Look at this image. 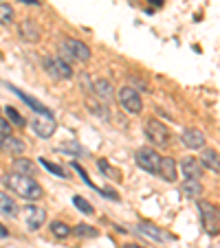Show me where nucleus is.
Segmentation results:
<instances>
[{"label": "nucleus", "instance_id": "f257e3e1", "mask_svg": "<svg viewBox=\"0 0 220 248\" xmlns=\"http://www.w3.org/2000/svg\"><path fill=\"white\" fill-rule=\"evenodd\" d=\"M5 187L9 191H14L16 196H20L22 200H29V202H35L40 198H44V189L40 187L31 176H20V173H7L5 178H2Z\"/></svg>", "mask_w": 220, "mask_h": 248}, {"label": "nucleus", "instance_id": "f03ea898", "mask_svg": "<svg viewBox=\"0 0 220 248\" xmlns=\"http://www.w3.org/2000/svg\"><path fill=\"white\" fill-rule=\"evenodd\" d=\"M198 209H201V220H203V229L207 231V235L216 237L220 233V209L211 202L203 200L198 202Z\"/></svg>", "mask_w": 220, "mask_h": 248}, {"label": "nucleus", "instance_id": "7ed1b4c3", "mask_svg": "<svg viewBox=\"0 0 220 248\" xmlns=\"http://www.w3.org/2000/svg\"><path fill=\"white\" fill-rule=\"evenodd\" d=\"M62 60L68 62V60H75V62H88L90 60V48L86 46L84 42H80V40L75 38H66L64 42H62Z\"/></svg>", "mask_w": 220, "mask_h": 248}, {"label": "nucleus", "instance_id": "20e7f679", "mask_svg": "<svg viewBox=\"0 0 220 248\" xmlns=\"http://www.w3.org/2000/svg\"><path fill=\"white\" fill-rule=\"evenodd\" d=\"M44 70L49 73V77L53 79H70L73 77V68L68 62H64L57 55H49L44 57Z\"/></svg>", "mask_w": 220, "mask_h": 248}, {"label": "nucleus", "instance_id": "39448f33", "mask_svg": "<svg viewBox=\"0 0 220 248\" xmlns=\"http://www.w3.org/2000/svg\"><path fill=\"white\" fill-rule=\"evenodd\" d=\"M145 136L150 139V143L152 145H156V147H165V145H169V130H168V125H163L161 121H148L145 123Z\"/></svg>", "mask_w": 220, "mask_h": 248}, {"label": "nucleus", "instance_id": "423d86ee", "mask_svg": "<svg viewBox=\"0 0 220 248\" xmlns=\"http://www.w3.org/2000/svg\"><path fill=\"white\" fill-rule=\"evenodd\" d=\"M119 101H121V106L126 108V112H130V114H139L141 110H143V101H141L139 93H136L135 88H130V86L119 90Z\"/></svg>", "mask_w": 220, "mask_h": 248}, {"label": "nucleus", "instance_id": "0eeeda50", "mask_svg": "<svg viewBox=\"0 0 220 248\" xmlns=\"http://www.w3.org/2000/svg\"><path fill=\"white\" fill-rule=\"evenodd\" d=\"M159 163H161V156L156 154L154 150H150V147H141V150H136V165H139L143 171L156 173L159 171Z\"/></svg>", "mask_w": 220, "mask_h": 248}, {"label": "nucleus", "instance_id": "6e6552de", "mask_svg": "<svg viewBox=\"0 0 220 248\" xmlns=\"http://www.w3.org/2000/svg\"><path fill=\"white\" fill-rule=\"evenodd\" d=\"M181 143L187 150H203V145H205V134H203L201 130H196V127H187V130H183L181 134Z\"/></svg>", "mask_w": 220, "mask_h": 248}, {"label": "nucleus", "instance_id": "1a4fd4ad", "mask_svg": "<svg viewBox=\"0 0 220 248\" xmlns=\"http://www.w3.org/2000/svg\"><path fill=\"white\" fill-rule=\"evenodd\" d=\"M24 220H27V226L31 231H38L40 226L47 222V211L35 204H29L27 209H24Z\"/></svg>", "mask_w": 220, "mask_h": 248}, {"label": "nucleus", "instance_id": "9d476101", "mask_svg": "<svg viewBox=\"0 0 220 248\" xmlns=\"http://www.w3.org/2000/svg\"><path fill=\"white\" fill-rule=\"evenodd\" d=\"M31 127H33V132H35L38 136H42V139H49V136H53V134H55V130H57L53 117H38V119H33Z\"/></svg>", "mask_w": 220, "mask_h": 248}, {"label": "nucleus", "instance_id": "9b49d317", "mask_svg": "<svg viewBox=\"0 0 220 248\" xmlns=\"http://www.w3.org/2000/svg\"><path fill=\"white\" fill-rule=\"evenodd\" d=\"M181 171L185 173V178L198 180L203 176V165L198 163V158H194V156H187V158L181 160Z\"/></svg>", "mask_w": 220, "mask_h": 248}, {"label": "nucleus", "instance_id": "f8f14e48", "mask_svg": "<svg viewBox=\"0 0 220 248\" xmlns=\"http://www.w3.org/2000/svg\"><path fill=\"white\" fill-rule=\"evenodd\" d=\"M161 176V178L165 180V183H174L176 180V173H178V167H176V160L174 158H161L159 163V171H156Z\"/></svg>", "mask_w": 220, "mask_h": 248}, {"label": "nucleus", "instance_id": "ddd939ff", "mask_svg": "<svg viewBox=\"0 0 220 248\" xmlns=\"http://www.w3.org/2000/svg\"><path fill=\"white\" fill-rule=\"evenodd\" d=\"M20 38L24 40V42H38L40 38H42V31H40V27L33 20H24L22 24H20Z\"/></svg>", "mask_w": 220, "mask_h": 248}, {"label": "nucleus", "instance_id": "4468645a", "mask_svg": "<svg viewBox=\"0 0 220 248\" xmlns=\"http://www.w3.org/2000/svg\"><path fill=\"white\" fill-rule=\"evenodd\" d=\"M198 163L203 165V167H207V169H211L214 173H220V154L216 150H203V154H201V158H198Z\"/></svg>", "mask_w": 220, "mask_h": 248}, {"label": "nucleus", "instance_id": "2eb2a0df", "mask_svg": "<svg viewBox=\"0 0 220 248\" xmlns=\"http://www.w3.org/2000/svg\"><path fill=\"white\" fill-rule=\"evenodd\" d=\"M0 150L7 152V154H22L24 143L16 136H0Z\"/></svg>", "mask_w": 220, "mask_h": 248}, {"label": "nucleus", "instance_id": "dca6fc26", "mask_svg": "<svg viewBox=\"0 0 220 248\" xmlns=\"http://www.w3.org/2000/svg\"><path fill=\"white\" fill-rule=\"evenodd\" d=\"M93 90H95V94H97L99 99H103V101H110V99H115V86L110 84L108 79H97L93 84Z\"/></svg>", "mask_w": 220, "mask_h": 248}, {"label": "nucleus", "instance_id": "f3484780", "mask_svg": "<svg viewBox=\"0 0 220 248\" xmlns=\"http://www.w3.org/2000/svg\"><path fill=\"white\" fill-rule=\"evenodd\" d=\"M181 191H183V196H185V198H189V200H196V198L203 196V185H201V180L185 178V183H183Z\"/></svg>", "mask_w": 220, "mask_h": 248}, {"label": "nucleus", "instance_id": "a211bd4d", "mask_svg": "<svg viewBox=\"0 0 220 248\" xmlns=\"http://www.w3.org/2000/svg\"><path fill=\"white\" fill-rule=\"evenodd\" d=\"M139 231H141L143 235H148V237L156 239V242H168V239H169V235L165 233V231H161L159 226L150 224V222H141V224H139Z\"/></svg>", "mask_w": 220, "mask_h": 248}, {"label": "nucleus", "instance_id": "6ab92c4d", "mask_svg": "<svg viewBox=\"0 0 220 248\" xmlns=\"http://www.w3.org/2000/svg\"><path fill=\"white\" fill-rule=\"evenodd\" d=\"M0 213L7 217H16L18 216V204L14 202V198L7 196L5 191H0Z\"/></svg>", "mask_w": 220, "mask_h": 248}, {"label": "nucleus", "instance_id": "aec40b11", "mask_svg": "<svg viewBox=\"0 0 220 248\" xmlns=\"http://www.w3.org/2000/svg\"><path fill=\"white\" fill-rule=\"evenodd\" d=\"M11 90H14V93H16V94H18V97H20V99H22V101H27V103H29V106H31V108H33V110H35V112L44 114V117H51V112H49V110H47V108H44V106H42V103H40V101H38V99H33V97H27V94H24V93H20V90H18V88H14V86H11Z\"/></svg>", "mask_w": 220, "mask_h": 248}, {"label": "nucleus", "instance_id": "412c9836", "mask_svg": "<svg viewBox=\"0 0 220 248\" xmlns=\"http://www.w3.org/2000/svg\"><path fill=\"white\" fill-rule=\"evenodd\" d=\"M35 171V165L29 158H18L14 160V173H20V176H31Z\"/></svg>", "mask_w": 220, "mask_h": 248}, {"label": "nucleus", "instance_id": "4be33fe9", "mask_svg": "<svg viewBox=\"0 0 220 248\" xmlns=\"http://www.w3.org/2000/svg\"><path fill=\"white\" fill-rule=\"evenodd\" d=\"M51 231H53V235H55V237H62V239L68 237V235L73 233V231L68 229V224H64V222H60V220L53 222V224H51Z\"/></svg>", "mask_w": 220, "mask_h": 248}, {"label": "nucleus", "instance_id": "5701e85b", "mask_svg": "<svg viewBox=\"0 0 220 248\" xmlns=\"http://www.w3.org/2000/svg\"><path fill=\"white\" fill-rule=\"evenodd\" d=\"M73 233H75L77 237H97V229H93V226H88V224H77L75 229H73Z\"/></svg>", "mask_w": 220, "mask_h": 248}, {"label": "nucleus", "instance_id": "b1692460", "mask_svg": "<svg viewBox=\"0 0 220 248\" xmlns=\"http://www.w3.org/2000/svg\"><path fill=\"white\" fill-rule=\"evenodd\" d=\"M5 112H7V121H9L11 125H16V127H24V119L20 117V114L16 112V110L11 108V106H7Z\"/></svg>", "mask_w": 220, "mask_h": 248}, {"label": "nucleus", "instance_id": "393cba45", "mask_svg": "<svg viewBox=\"0 0 220 248\" xmlns=\"http://www.w3.org/2000/svg\"><path fill=\"white\" fill-rule=\"evenodd\" d=\"M73 204H75L84 216H93V206H90V202H86L82 196H73Z\"/></svg>", "mask_w": 220, "mask_h": 248}, {"label": "nucleus", "instance_id": "a878e982", "mask_svg": "<svg viewBox=\"0 0 220 248\" xmlns=\"http://www.w3.org/2000/svg\"><path fill=\"white\" fill-rule=\"evenodd\" d=\"M11 20H14V9H11V5L0 2V24H9Z\"/></svg>", "mask_w": 220, "mask_h": 248}, {"label": "nucleus", "instance_id": "bb28decb", "mask_svg": "<svg viewBox=\"0 0 220 248\" xmlns=\"http://www.w3.org/2000/svg\"><path fill=\"white\" fill-rule=\"evenodd\" d=\"M40 165H42L44 169H49V171H51V173H55V176H60V178H66L64 169H62V167H57V165L49 163V160H44V158H40Z\"/></svg>", "mask_w": 220, "mask_h": 248}, {"label": "nucleus", "instance_id": "cd10ccee", "mask_svg": "<svg viewBox=\"0 0 220 248\" xmlns=\"http://www.w3.org/2000/svg\"><path fill=\"white\" fill-rule=\"evenodd\" d=\"M99 169H102L103 173H106L108 178H119V173H117V169L115 167H110V165H108V160H99Z\"/></svg>", "mask_w": 220, "mask_h": 248}, {"label": "nucleus", "instance_id": "c85d7f7f", "mask_svg": "<svg viewBox=\"0 0 220 248\" xmlns=\"http://www.w3.org/2000/svg\"><path fill=\"white\" fill-rule=\"evenodd\" d=\"M11 130H14V125L7 119L0 117V136H11Z\"/></svg>", "mask_w": 220, "mask_h": 248}, {"label": "nucleus", "instance_id": "c756f323", "mask_svg": "<svg viewBox=\"0 0 220 248\" xmlns=\"http://www.w3.org/2000/svg\"><path fill=\"white\" fill-rule=\"evenodd\" d=\"M103 193H106V198H110V200H119V196L115 191H110V189H103Z\"/></svg>", "mask_w": 220, "mask_h": 248}, {"label": "nucleus", "instance_id": "7c9ffc66", "mask_svg": "<svg viewBox=\"0 0 220 248\" xmlns=\"http://www.w3.org/2000/svg\"><path fill=\"white\" fill-rule=\"evenodd\" d=\"M5 237H9V231H7L5 224H0V239H5Z\"/></svg>", "mask_w": 220, "mask_h": 248}, {"label": "nucleus", "instance_id": "2f4dec72", "mask_svg": "<svg viewBox=\"0 0 220 248\" xmlns=\"http://www.w3.org/2000/svg\"><path fill=\"white\" fill-rule=\"evenodd\" d=\"M18 2H22V5H40L38 0H18Z\"/></svg>", "mask_w": 220, "mask_h": 248}, {"label": "nucleus", "instance_id": "473e14b6", "mask_svg": "<svg viewBox=\"0 0 220 248\" xmlns=\"http://www.w3.org/2000/svg\"><path fill=\"white\" fill-rule=\"evenodd\" d=\"M123 248H143V246H139V244H126Z\"/></svg>", "mask_w": 220, "mask_h": 248}]
</instances>
